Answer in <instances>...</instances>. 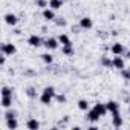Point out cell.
<instances>
[{"mask_svg":"<svg viewBox=\"0 0 130 130\" xmlns=\"http://www.w3.org/2000/svg\"><path fill=\"white\" fill-rule=\"evenodd\" d=\"M55 89L52 87V86H47V87H44L43 89V92H41V95H40V101H41V104H44V106H49L51 103H52V100L55 98Z\"/></svg>","mask_w":130,"mask_h":130,"instance_id":"6da1fadb","label":"cell"},{"mask_svg":"<svg viewBox=\"0 0 130 130\" xmlns=\"http://www.w3.org/2000/svg\"><path fill=\"white\" fill-rule=\"evenodd\" d=\"M58 38H54V37H51V38H47V40H44L43 41V46L47 49V51H54V49H57L58 47Z\"/></svg>","mask_w":130,"mask_h":130,"instance_id":"7a4b0ae2","label":"cell"},{"mask_svg":"<svg viewBox=\"0 0 130 130\" xmlns=\"http://www.w3.org/2000/svg\"><path fill=\"white\" fill-rule=\"evenodd\" d=\"M2 52L5 55H14L17 52V47L12 44V43H3L2 44Z\"/></svg>","mask_w":130,"mask_h":130,"instance_id":"3957f363","label":"cell"},{"mask_svg":"<svg viewBox=\"0 0 130 130\" xmlns=\"http://www.w3.org/2000/svg\"><path fill=\"white\" fill-rule=\"evenodd\" d=\"M112 124H113V127H116V128L122 125V116L119 115V110L112 112Z\"/></svg>","mask_w":130,"mask_h":130,"instance_id":"277c9868","label":"cell"},{"mask_svg":"<svg viewBox=\"0 0 130 130\" xmlns=\"http://www.w3.org/2000/svg\"><path fill=\"white\" fill-rule=\"evenodd\" d=\"M113 68L115 69H119V71L125 68V61H124V58L121 55H115L113 57Z\"/></svg>","mask_w":130,"mask_h":130,"instance_id":"5b68a950","label":"cell"},{"mask_svg":"<svg viewBox=\"0 0 130 130\" xmlns=\"http://www.w3.org/2000/svg\"><path fill=\"white\" fill-rule=\"evenodd\" d=\"M110 52L113 55H122V54H125V49H124V46L121 43H113L112 47H110Z\"/></svg>","mask_w":130,"mask_h":130,"instance_id":"8992f818","label":"cell"},{"mask_svg":"<svg viewBox=\"0 0 130 130\" xmlns=\"http://www.w3.org/2000/svg\"><path fill=\"white\" fill-rule=\"evenodd\" d=\"M28 44L32 46V47H40V46L43 44V41H41V38H40L38 35H31V37L28 38Z\"/></svg>","mask_w":130,"mask_h":130,"instance_id":"52a82bcc","label":"cell"},{"mask_svg":"<svg viewBox=\"0 0 130 130\" xmlns=\"http://www.w3.org/2000/svg\"><path fill=\"white\" fill-rule=\"evenodd\" d=\"M43 19L47 20V22H54L55 20V12L52 8H44L43 9Z\"/></svg>","mask_w":130,"mask_h":130,"instance_id":"ba28073f","label":"cell"},{"mask_svg":"<svg viewBox=\"0 0 130 130\" xmlns=\"http://www.w3.org/2000/svg\"><path fill=\"white\" fill-rule=\"evenodd\" d=\"M92 26H93V22H92L90 17H83L80 20V28L81 29H90Z\"/></svg>","mask_w":130,"mask_h":130,"instance_id":"9c48e42d","label":"cell"},{"mask_svg":"<svg viewBox=\"0 0 130 130\" xmlns=\"http://www.w3.org/2000/svg\"><path fill=\"white\" fill-rule=\"evenodd\" d=\"M17 22H19V19H17L15 14H11V12H9V14L5 15V23H6V25H9V26H15Z\"/></svg>","mask_w":130,"mask_h":130,"instance_id":"30bf717a","label":"cell"},{"mask_svg":"<svg viewBox=\"0 0 130 130\" xmlns=\"http://www.w3.org/2000/svg\"><path fill=\"white\" fill-rule=\"evenodd\" d=\"M86 118H87L90 122H96V121H98L100 118H103V116H101L95 109H92V110H89V112H87V116H86Z\"/></svg>","mask_w":130,"mask_h":130,"instance_id":"8fae6325","label":"cell"},{"mask_svg":"<svg viewBox=\"0 0 130 130\" xmlns=\"http://www.w3.org/2000/svg\"><path fill=\"white\" fill-rule=\"evenodd\" d=\"M93 109H95L101 116H104V115L109 112V110H107V106H106V104H103V103H96V104L93 106Z\"/></svg>","mask_w":130,"mask_h":130,"instance_id":"7c38bea8","label":"cell"},{"mask_svg":"<svg viewBox=\"0 0 130 130\" xmlns=\"http://www.w3.org/2000/svg\"><path fill=\"white\" fill-rule=\"evenodd\" d=\"M61 52L66 55V57H69V55H74V54H75V49H74V46H72V43H71V44H64V46L61 47Z\"/></svg>","mask_w":130,"mask_h":130,"instance_id":"4fadbf2b","label":"cell"},{"mask_svg":"<svg viewBox=\"0 0 130 130\" xmlns=\"http://www.w3.org/2000/svg\"><path fill=\"white\" fill-rule=\"evenodd\" d=\"M26 127H28L29 130H38V128H40V122H38L37 119L31 118V119H28V122H26Z\"/></svg>","mask_w":130,"mask_h":130,"instance_id":"5bb4252c","label":"cell"},{"mask_svg":"<svg viewBox=\"0 0 130 130\" xmlns=\"http://www.w3.org/2000/svg\"><path fill=\"white\" fill-rule=\"evenodd\" d=\"M101 64L104 68H113V58H110L107 55H103L101 57Z\"/></svg>","mask_w":130,"mask_h":130,"instance_id":"9a60e30c","label":"cell"},{"mask_svg":"<svg viewBox=\"0 0 130 130\" xmlns=\"http://www.w3.org/2000/svg\"><path fill=\"white\" fill-rule=\"evenodd\" d=\"M63 6V0H49V8H52L54 11L61 9Z\"/></svg>","mask_w":130,"mask_h":130,"instance_id":"2e32d148","label":"cell"},{"mask_svg":"<svg viewBox=\"0 0 130 130\" xmlns=\"http://www.w3.org/2000/svg\"><path fill=\"white\" fill-rule=\"evenodd\" d=\"M2 107L3 109L12 107V96H2Z\"/></svg>","mask_w":130,"mask_h":130,"instance_id":"e0dca14e","label":"cell"},{"mask_svg":"<svg viewBox=\"0 0 130 130\" xmlns=\"http://www.w3.org/2000/svg\"><path fill=\"white\" fill-rule=\"evenodd\" d=\"M106 106H107V110H109L110 113L119 110V104H118L116 101H109V103H106Z\"/></svg>","mask_w":130,"mask_h":130,"instance_id":"ac0fdd59","label":"cell"},{"mask_svg":"<svg viewBox=\"0 0 130 130\" xmlns=\"http://www.w3.org/2000/svg\"><path fill=\"white\" fill-rule=\"evenodd\" d=\"M6 127L9 130H14L19 127V122H17V118H11V119H6Z\"/></svg>","mask_w":130,"mask_h":130,"instance_id":"d6986e66","label":"cell"},{"mask_svg":"<svg viewBox=\"0 0 130 130\" xmlns=\"http://www.w3.org/2000/svg\"><path fill=\"white\" fill-rule=\"evenodd\" d=\"M58 41L64 46V44H71V38L66 35V34H60V37H58Z\"/></svg>","mask_w":130,"mask_h":130,"instance_id":"ffe728a7","label":"cell"},{"mask_svg":"<svg viewBox=\"0 0 130 130\" xmlns=\"http://www.w3.org/2000/svg\"><path fill=\"white\" fill-rule=\"evenodd\" d=\"M11 118H17V112L9 107V109H6V112H5V119H11Z\"/></svg>","mask_w":130,"mask_h":130,"instance_id":"44dd1931","label":"cell"},{"mask_svg":"<svg viewBox=\"0 0 130 130\" xmlns=\"http://www.w3.org/2000/svg\"><path fill=\"white\" fill-rule=\"evenodd\" d=\"M41 60H43L46 64H52V61H54V57H52L49 52H46V54H43V55H41Z\"/></svg>","mask_w":130,"mask_h":130,"instance_id":"7402d4cb","label":"cell"},{"mask_svg":"<svg viewBox=\"0 0 130 130\" xmlns=\"http://www.w3.org/2000/svg\"><path fill=\"white\" fill-rule=\"evenodd\" d=\"M78 109L83 110V112L89 110V103H87L86 100H80V101H78Z\"/></svg>","mask_w":130,"mask_h":130,"instance_id":"603a6c76","label":"cell"},{"mask_svg":"<svg viewBox=\"0 0 130 130\" xmlns=\"http://www.w3.org/2000/svg\"><path fill=\"white\" fill-rule=\"evenodd\" d=\"M26 95H28L29 98H35V96H37V90H35V87L29 86V87L26 89Z\"/></svg>","mask_w":130,"mask_h":130,"instance_id":"cb8c5ba5","label":"cell"},{"mask_svg":"<svg viewBox=\"0 0 130 130\" xmlns=\"http://www.w3.org/2000/svg\"><path fill=\"white\" fill-rule=\"evenodd\" d=\"M2 96H12V90L8 86H3L2 87Z\"/></svg>","mask_w":130,"mask_h":130,"instance_id":"d4e9b609","label":"cell"},{"mask_svg":"<svg viewBox=\"0 0 130 130\" xmlns=\"http://www.w3.org/2000/svg\"><path fill=\"white\" fill-rule=\"evenodd\" d=\"M121 75H122V78L124 80H127V81H130V69H121Z\"/></svg>","mask_w":130,"mask_h":130,"instance_id":"484cf974","label":"cell"},{"mask_svg":"<svg viewBox=\"0 0 130 130\" xmlns=\"http://www.w3.org/2000/svg\"><path fill=\"white\" fill-rule=\"evenodd\" d=\"M55 100L58 103H66V95H63V93H57L55 95Z\"/></svg>","mask_w":130,"mask_h":130,"instance_id":"4316f807","label":"cell"},{"mask_svg":"<svg viewBox=\"0 0 130 130\" xmlns=\"http://www.w3.org/2000/svg\"><path fill=\"white\" fill-rule=\"evenodd\" d=\"M35 5L38 8H46L47 6V2H46V0H35Z\"/></svg>","mask_w":130,"mask_h":130,"instance_id":"83f0119b","label":"cell"},{"mask_svg":"<svg viewBox=\"0 0 130 130\" xmlns=\"http://www.w3.org/2000/svg\"><path fill=\"white\" fill-rule=\"evenodd\" d=\"M54 22H55L57 26H66V20H64V19H55Z\"/></svg>","mask_w":130,"mask_h":130,"instance_id":"f1b7e54d","label":"cell"},{"mask_svg":"<svg viewBox=\"0 0 130 130\" xmlns=\"http://www.w3.org/2000/svg\"><path fill=\"white\" fill-rule=\"evenodd\" d=\"M5 61H6V55L3 54V57L0 58V64H2V66H3V64H5Z\"/></svg>","mask_w":130,"mask_h":130,"instance_id":"f546056e","label":"cell"},{"mask_svg":"<svg viewBox=\"0 0 130 130\" xmlns=\"http://www.w3.org/2000/svg\"><path fill=\"white\" fill-rule=\"evenodd\" d=\"M125 57H127V58H130V51H128V52H125Z\"/></svg>","mask_w":130,"mask_h":130,"instance_id":"4dcf8cb0","label":"cell"},{"mask_svg":"<svg viewBox=\"0 0 130 130\" xmlns=\"http://www.w3.org/2000/svg\"><path fill=\"white\" fill-rule=\"evenodd\" d=\"M128 112H130V106H128Z\"/></svg>","mask_w":130,"mask_h":130,"instance_id":"1f68e13d","label":"cell"},{"mask_svg":"<svg viewBox=\"0 0 130 130\" xmlns=\"http://www.w3.org/2000/svg\"><path fill=\"white\" fill-rule=\"evenodd\" d=\"M128 44H130V43H128Z\"/></svg>","mask_w":130,"mask_h":130,"instance_id":"d6a6232c","label":"cell"}]
</instances>
